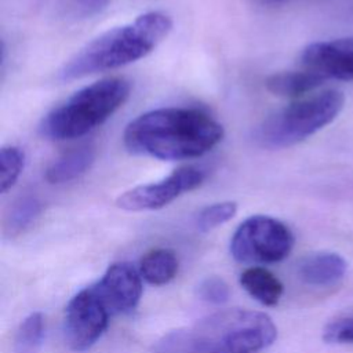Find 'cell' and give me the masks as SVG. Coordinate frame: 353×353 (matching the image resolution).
Listing matches in <instances>:
<instances>
[{"label": "cell", "mask_w": 353, "mask_h": 353, "mask_svg": "<svg viewBox=\"0 0 353 353\" xmlns=\"http://www.w3.org/2000/svg\"><path fill=\"white\" fill-rule=\"evenodd\" d=\"M223 138V127L196 108H160L131 120L124 130V146L134 154L159 160L196 159Z\"/></svg>", "instance_id": "1"}, {"label": "cell", "mask_w": 353, "mask_h": 353, "mask_svg": "<svg viewBox=\"0 0 353 353\" xmlns=\"http://www.w3.org/2000/svg\"><path fill=\"white\" fill-rule=\"evenodd\" d=\"M272 319L255 310L226 309L164 334L153 353H254L274 342Z\"/></svg>", "instance_id": "2"}, {"label": "cell", "mask_w": 353, "mask_h": 353, "mask_svg": "<svg viewBox=\"0 0 353 353\" xmlns=\"http://www.w3.org/2000/svg\"><path fill=\"white\" fill-rule=\"evenodd\" d=\"M172 21L161 11H149L132 22L99 34L80 48L59 70L62 81L125 66L150 54L171 32Z\"/></svg>", "instance_id": "3"}, {"label": "cell", "mask_w": 353, "mask_h": 353, "mask_svg": "<svg viewBox=\"0 0 353 353\" xmlns=\"http://www.w3.org/2000/svg\"><path fill=\"white\" fill-rule=\"evenodd\" d=\"M131 85L121 77L91 83L51 109L40 124L43 137L52 141L80 138L105 123L128 99Z\"/></svg>", "instance_id": "4"}, {"label": "cell", "mask_w": 353, "mask_h": 353, "mask_svg": "<svg viewBox=\"0 0 353 353\" xmlns=\"http://www.w3.org/2000/svg\"><path fill=\"white\" fill-rule=\"evenodd\" d=\"M345 98L336 90L303 97L266 117L255 131V141L266 149L296 145L336 119Z\"/></svg>", "instance_id": "5"}, {"label": "cell", "mask_w": 353, "mask_h": 353, "mask_svg": "<svg viewBox=\"0 0 353 353\" xmlns=\"http://www.w3.org/2000/svg\"><path fill=\"white\" fill-rule=\"evenodd\" d=\"M294 234L281 221L269 215H252L243 221L230 240L233 258L244 263H274L288 256Z\"/></svg>", "instance_id": "6"}, {"label": "cell", "mask_w": 353, "mask_h": 353, "mask_svg": "<svg viewBox=\"0 0 353 353\" xmlns=\"http://www.w3.org/2000/svg\"><path fill=\"white\" fill-rule=\"evenodd\" d=\"M205 174L203 170L186 165L172 171L160 181L134 186L123 192L116 205L124 211H153L172 203L179 196L203 185Z\"/></svg>", "instance_id": "7"}, {"label": "cell", "mask_w": 353, "mask_h": 353, "mask_svg": "<svg viewBox=\"0 0 353 353\" xmlns=\"http://www.w3.org/2000/svg\"><path fill=\"white\" fill-rule=\"evenodd\" d=\"M109 316V310L91 287L77 292L65 312L63 330L69 347L74 352L90 349L106 330Z\"/></svg>", "instance_id": "8"}, {"label": "cell", "mask_w": 353, "mask_h": 353, "mask_svg": "<svg viewBox=\"0 0 353 353\" xmlns=\"http://www.w3.org/2000/svg\"><path fill=\"white\" fill-rule=\"evenodd\" d=\"M91 288L110 314L134 310L142 295L141 276L127 262L110 265L101 280Z\"/></svg>", "instance_id": "9"}, {"label": "cell", "mask_w": 353, "mask_h": 353, "mask_svg": "<svg viewBox=\"0 0 353 353\" xmlns=\"http://www.w3.org/2000/svg\"><path fill=\"white\" fill-rule=\"evenodd\" d=\"M301 63L324 80H353V37L312 43L302 51Z\"/></svg>", "instance_id": "10"}, {"label": "cell", "mask_w": 353, "mask_h": 353, "mask_svg": "<svg viewBox=\"0 0 353 353\" xmlns=\"http://www.w3.org/2000/svg\"><path fill=\"white\" fill-rule=\"evenodd\" d=\"M298 277L312 287H328L346 273L345 259L335 252H313L303 256L296 268Z\"/></svg>", "instance_id": "11"}, {"label": "cell", "mask_w": 353, "mask_h": 353, "mask_svg": "<svg viewBox=\"0 0 353 353\" xmlns=\"http://www.w3.org/2000/svg\"><path fill=\"white\" fill-rule=\"evenodd\" d=\"M95 161V149L91 145H80L63 152L46 170V181L51 185H62L85 174Z\"/></svg>", "instance_id": "12"}, {"label": "cell", "mask_w": 353, "mask_h": 353, "mask_svg": "<svg viewBox=\"0 0 353 353\" xmlns=\"http://www.w3.org/2000/svg\"><path fill=\"white\" fill-rule=\"evenodd\" d=\"M324 83V79L307 69L281 72L269 76L265 81L266 88L279 97L302 98Z\"/></svg>", "instance_id": "13"}, {"label": "cell", "mask_w": 353, "mask_h": 353, "mask_svg": "<svg viewBox=\"0 0 353 353\" xmlns=\"http://www.w3.org/2000/svg\"><path fill=\"white\" fill-rule=\"evenodd\" d=\"M240 284L254 299L265 306L277 305L284 291L281 281L272 272L261 266L245 269L240 274Z\"/></svg>", "instance_id": "14"}, {"label": "cell", "mask_w": 353, "mask_h": 353, "mask_svg": "<svg viewBox=\"0 0 353 353\" xmlns=\"http://www.w3.org/2000/svg\"><path fill=\"white\" fill-rule=\"evenodd\" d=\"M141 276L153 285L170 283L178 272V259L172 250L154 248L146 252L139 263Z\"/></svg>", "instance_id": "15"}, {"label": "cell", "mask_w": 353, "mask_h": 353, "mask_svg": "<svg viewBox=\"0 0 353 353\" xmlns=\"http://www.w3.org/2000/svg\"><path fill=\"white\" fill-rule=\"evenodd\" d=\"M41 211H43V204L36 196L26 194L17 199L11 204L6 215V221H4L6 234L8 237L19 236L34 223V221L40 216Z\"/></svg>", "instance_id": "16"}, {"label": "cell", "mask_w": 353, "mask_h": 353, "mask_svg": "<svg viewBox=\"0 0 353 353\" xmlns=\"http://www.w3.org/2000/svg\"><path fill=\"white\" fill-rule=\"evenodd\" d=\"M44 338V317L40 312L26 316L19 324L14 338L15 353H37Z\"/></svg>", "instance_id": "17"}, {"label": "cell", "mask_w": 353, "mask_h": 353, "mask_svg": "<svg viewBox=\"0 0 353 353\" xmlns=\"http://www.w3.org/2000/svg\"><path fill=\"white\" fill-rule=\"evenodd\" d=\"M25 154L15 145L3 146L0 150V190L8 192L18 181L23 171Z\"/></svg>", "instance_id": "18"}, {"label": "cell", "mask_w": 353, "mask_h": 353, "mask_svg": "<svg viewBox=\"0 0 353 353\" xmlns=\"http://www.w3.org/2000/svg\"><path fill=\"white\" fill-rule=\"evenodd\" d=\"M237 212V203L234 201H219L210 204L199 211L196 215V226L201 232H210L228 221H230Z\"/></svg>", "instance_id": "19"}, {"label": "cell", "mask_w": 353, "mask_h": 353, "mask_svg": "<svg viewBox=\"0 0 353 353\" xmlns=\"http://www.w3.org/2000/svg\"><path fill=\"white\" fill-rule=\"evenodd\" d=\"M109 0H58L61 14L72 19H85L101 14Z\"/></svg>", "instance_id": "20"}, {"label": "cell", "mask_w": 353, "mask_h": 353, "mask_svg": "<svg viewBox=\"0 0 353 353\" xmlns=\"http://www.w3.org/2000/svg\"><path fill=\"white\" fill-rule=\"evenodd\" d=\"M328 343H353V312L330 321L323 331Z\"/></svg>", "instance_id": "21"}, {"label": "cell", "mask_w": 353, "mask_h": 353, "mask_svg": "<svg viewBox=\"0 0 353 353\" xmlns=\"http://www.w3.org/2000/svg\"><path fill=\"white\" fill-rule=\"evenodd\" d=\"M197 294H199L200 299H203L208 303L219 305L229 299L230 290L223 279L216 277V276H210L199 284Z\"/></svg>", "instance_id": "22"}, {"label": "cell", "mask_w": 353, "mask_h": 353, "mask_svg": "<svg viewBox=\"0 0 353 353\" xmlns=\"http://www.w3.org/2000/svg\"><path fill=\"white\" fill-rule=\"evenodd\" d=\"M262 1L266 3V4H279V3H283L285 0H262Z\"/></svg>", "instance_id": "23"}]
</instances>
